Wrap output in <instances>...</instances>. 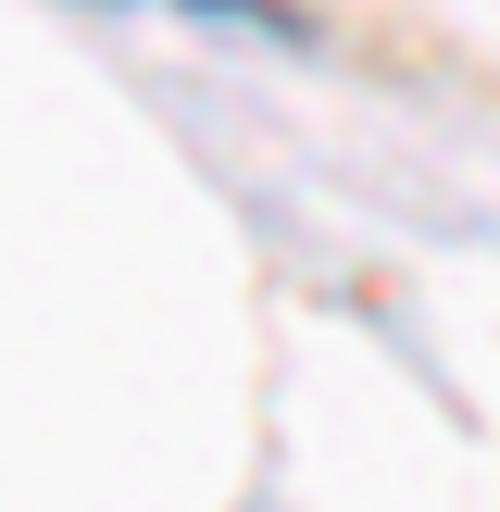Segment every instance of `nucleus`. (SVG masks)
Here are the masks:
<instances>
[{
  "label": "nucleus",
  "mask_w": 500,
  "mask_h": 512,
  "mask_svg": "<svg viewBox=\"0 0 500 512\" xmlns=\"http://www.w3.org/2000/svg\"><path fill=\"white\" fill-rule=\"evenodd\" d=\"M175 13H200V25H275L263 0H175Z\"/></svg>",
  "instance_id": "nucleus-1"
}]
</instances>
